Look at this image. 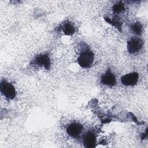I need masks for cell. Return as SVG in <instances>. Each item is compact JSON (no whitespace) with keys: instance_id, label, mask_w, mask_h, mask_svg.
Wrapping results in <instances>:
<instances>
[{"instance_id":"6da1fadb","label":"cell","mask_w":148,"mask_h":148,"mask_svg":"<svg viewBox=\"0 0 148 148\" xmlns=\"http://www.w3.org/2000/svg\"><path fill=\"white\" fill-rule=\"evenodd\" d=\"M94 59V56L92 51L86 50L80 54L77 59V63L81 67L87 68L92 65Z\"/></svg>"},{"instance_id":"7a4b0ae2","label":"cell","mask_w":148,"mask_h":148,"mask_svg":"<svg viewBox=\"0 0 148 148\" xmlns=\"http://www.w3.org/2000/svg\"><path fill=\"white\" fill-rule=\"evenodd\" d=\"M0 91L2 94L9 99H12L16 97L14 87L5 80H2L1 82Z\"/></svg>"},{"instance_id":"3957f363","label":"cell","mask_w":148,"mask_h":148,"mask_svg":"<svg viewBox=\"0 0 148 148\" xmlns=\"http://www.w3.org/2000/svg\"><path fill=\"white\" fill-rule=\"evenodd\" d=\"M143 45V40L139 38H132L127 42V50L130 53H135L139 51Z\"/></svg>"},{"instance_id":"277c9868","label":"cell","mask_w":148,"mask_h":148,"mask_svg":"<svg viewBox=\"0 0 148 148\" xmlns=\"http://www.w3.org/2000/svg\"><path fill=\"white\" fill-rule=\"evenodd\" d=\"M33 64L39 66H43L46 69H49L50 68V60L48 54H40L35 57Z\"/></svg>"},{"instance_id":"5b68a950","label":"cell","mask_w":148,"mask_h":148,"mask_svg":"<svg viewBox=\"0 0 148 148\" xmlns=\"http://www.w3.org/2000/svg\"><path fill=\"white\" fill-rule=\"evenodd\" d=\"M139 75L136 72H132L126 74L121 77V82L123 84L128 86L135 85L138 80Z\"/></svg>"},{"instance_id":"8992f818","label":"cell","mask_w":148,"mask_h":148,"mask_svg":"<svg viewBox=\"0 0 148 148\" xmlns=\"http://www.w3.org/2000/svg\"><path fill=\"white\" fill-rule=\"evenodd\" d=\"M83 130V126L79 123H73L70 124L67 128L66 132L72 138H76L81 134Z\"/></svg>"},{"instance_id":"52a82bcc","label":"cell","mask_w":148,"mask_h":148,"mask_svg":"<svg viewBox=\"0 0 148 148\" xmlns=\"http://www.w3.org/2000/svg\"><path fill=\"white\" fill-rule=\"evenodd\" d=\"M83 142L85 147L90 148L94 147L96 143L95 134L91 131L87 132L83 136Z\"/></svg>"},{"instance_id":"ba28073f","label":"cell","mask_w":148,"mask_h":148,"mask_svg":"<svg viewBox=\"0 0 148 148\" xmlns=\"http://www.w3.org/2000/svg\"><path fill=\"white\" fill-rule=\"evenodd\" d=\"M101 82L104 85L113 86L116 84V80L114 74H113V73L109 69H108L107 72L102 76Z\"/></svg>"},{"instance_id":"9c48e42d","label":"cell","mask_w":148,"mask_h":148,"mask_svg":"<svg viewBox=\"0 0 148 148\" xmlns=\"http://www.w3.org/2000/svg\"><path fill=\"white\" fill-rule=\"evenodd\" d=\"M62 29L66 35H72L75 32V28L73 24L69 21H65L62 25Z\"/></svg>"},{"instance_id":"30bf717a","label":"cell","mask_w":148,"mask_h":148,"mask_svg":"<svg viewBox=\"0 0 148 148\" xmlns=\"http://www.w3.org/2000/svg\"><path fill=\"white\" fill-rule=\"evenodd\" d=\"M131 29L133 33L136 35H140L142 32L143 28L140 23H135L131 26Z\"/></svg>"},{"instance_id":"8fae6325","label":"cell","mask_w":148,"mask_h":148,"mask_svg":"<svg viewBox=\"0 0 148 148\" xmlns=\"http://www.w3.org/2000/svg\"><path fill=\"white\" fill-rule=\"evenodd\" d=\"M105 20L106 21L108 22L109 24H112L116 28H117L120 31H121V23L118 21L117 20L115 19H110L108 17H105Z\"/></svg>"},{"instance_id":"7c38bea8","label":"cell","mask_w":148,"mask_h":148,"mask_svg":"<svg viewBox=\"0 0 148 148\" xmlns=\"http://www.w3.org/2000/svg\"><path fill=\"white\" fill-rule=\"evenodd\" d=\"M124 10V5L120 1L117 3L114 4L113 6V10L114 13H120Z\"/></svg>"}]
</instances>
